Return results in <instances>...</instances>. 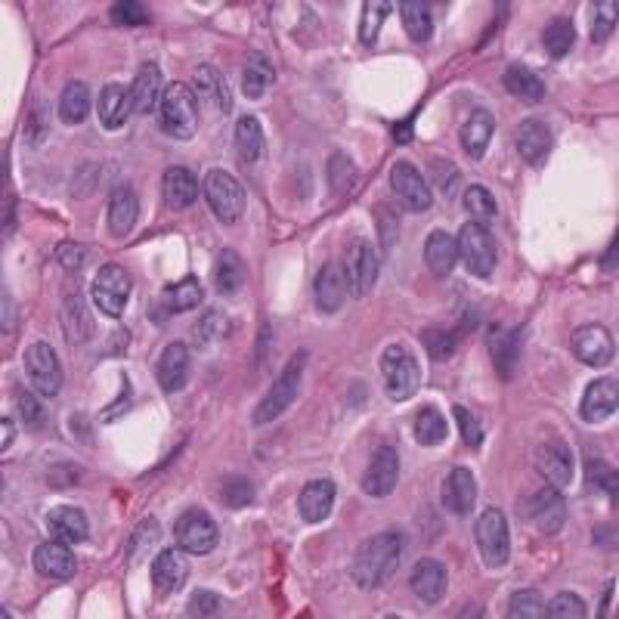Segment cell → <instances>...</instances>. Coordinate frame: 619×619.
<instances>
[{"label":"cell","instance_id":"obj_4","mask_svg":"<svg viewBox=\"0 0 619 619\" xmlns=\"http://www.w3.org/2000/svg\"><path fill=\"white\" fill-rule=\"evenodd\" d=\"M381 375H384V390L390 400H409L418 384H421V369L415 363V356L403 344H390L381 353Z\"/></svg>","mask_w":619,"mask_h":619},{"label":"cell","instance_id":"obj_44","mask_svg":"<svg viewBox=\"0 0 619 619\" xmlns=\"http://www.w3.org/2000/svg\"><path fill=\"white\" fill-rule=\"evenodd\" d=\"M446 434H449V428H446V418L440 415V409H431V406L418 409V415H415V440L421 446H440L446 440Z\"/></svg>","mask_w":619,"mask_h":619},{"label":"cell","instance_id":"obj_48","mask_svg":"<svg viewBox=\"0 0 619 619\" xmlns=\"http://www.w3.org/2000/svg\"><path fill=\"white\" fill-rule=\"evenodd\" d=\"M226 335H230V319H226L220 310L205 313L202 322L195 325V341H199L202 347H208V344H214V341H220Z\"/></svg>","mask_w":619,"mask_h":619},{"label":"cell","instance_id":"obj_20","mask_svg":"<svg viewBox=\"0 0 619 619\" xmlns=\"http://www.w3.org/2000/svg\"><path fill=\"white\" fill-rule=\"evenodd\" d=\"M31 564H35V570L47 579H72L75 570H78V561L72 555V548L69 542H62V539H53V542H44L35 548V555H31Z\"/></svg>","mask_w":619,"mask_h":619},{"label":"cell","instance_id":"obj_55","mask_svg":"<svg viewBox=\"0 0 619 619\" xmlns=\"http://www.w3.org/2000/svg\"><path fill=\"white\" fill-rule=\"evenodd\" d=\"M455 421H459L462 440H465L471 449H480V446H483V425L471 415V409H468V406H455Z\"/></svg>","mask_w":619,"mask_h":619},{"label":"cell","instance_id":"obj_59","mask_svg":"<svg viewBox=\"0 0 619 619\" xmlns=\"http://www.w3.org/2000/svg\"><path fill=\"white\" fill-rule=\"evenodd\" d=\"M220 610V598L211 595V592H195L192 601H189V613L192 616H214Z\"/></svg>","mask_w":619,"mask_h":619},{"label":"cell","instance_id":"obj_54","mask_svg":"<svg viewBox=\"0 0 619 619\" xmlns=\"http://www.w3.org/2000/svg\"><path fill=\"white\" fill-rule=\"evenodd\" d=\"M220 499L230 505V508H245V505H251L254 490H251V483H248L245 477H230V480L223 483Z\"/></svg>","mask_w":619,"mask_h":619},{"label":"cell","instance_id":"obj_10","mask_svg":"<svg viewBox=\"0 0 619 619\" xmlns=\"http://www.w3.org/2000/svg\"><path fill=\"white\" fill-rule=\"evenodd\" d=\"M25 375L35 387V394L41 397H56L62 390V366H59V356L50 344L38 341L25 350Z\"/></svg>","mask_w":619,"mask_h":619},{"label":"cell","instance_id":"obj_50","mask_svg":"<svg viewBox=\"0 0 619 619\" xmlns=\"http://www.w3.org/2000/svg\"><path fill=\"white\" fill-rule=\"evenodd\" d=\"M616 0H601V4H595V16H592V41L595 44H604L613 28H616Z\"/></svg>","mask_w":619,"mask_h":619},{"label":"cell","instance_id":"obj_26","mask_svg":"<svg viewBox=\"0 0 619 619\" xmlns=\"http://www.w3.org/2000/svg\"><path fill=\"white\" fill-rule=\"evenodd\" d=\"M514 146L520 152V158L527 161V165H542L551 152V130L548 124L536 121V118H527L524 124L517 127L514 134Z\"/></svg>","mask_w":619,"mask_h":619},{"label":"cell","instance_id":"obj_9","mask_svg":"<svg viewBox=\"0 0 619 619\" xmlns=\"http://www.w3.org/2000/svg\"><path fill=\"white\" fill-rule=\"evenodd\" d=\"M130 273L118 264H106L96 273L93 285H90V295H93V304L100 313L118 319L127 307V298H130Z\"/></svg>","mask_w":619,"mask_h":619},{"label":"cell","instance_id":"obj_12","mask_svg":"<svg viewBox=\"0 0 619 619\" xmlns=\"http://www.w3.org/2000/svg\"><path fill=\"white\" fill-rule=\"evenodd\" d=\"M378 270H381V260H378V251L369 242H353L347 248L344 276H347V285H350V291L356 298L369 295L375 279H378Z\"/></svg>","mask_w":619,"mask_h":619},{"label":"cell","instance_id":"obj_18","mask_svg":"<svg viewBox=\"0 0 619 619\" xmlns=\"http://www.w3.org/2000/svg\"><path fill=\"white\" fill-rule=\"evenodd\" d=\"M165 75H161L158 62H143L140 72L130 84V109L137 115H149L161 106V96H165Z\"/></svg>","mask_w":619,"mask_h":619},{"label":"cell","instance_id":"obj_38","mask_svg":"<svg viewBox=\"0 0 619 619\" xmlns=\"http://www.w3.org/2000/svg\"><path fill=\"white\" fill-rule=\"evenodd\" d=\"M90 112V87L84 81H72L62 87L59 96V121L62 124H81Z\"/></svg>","mask_w":619,"mask_h":619},{"label":"cell","instance_id":"obj_42","mask_svg":"<svg viewBox=\"0 0 619 619\" xmlns=\"http://www.w3.org/2000/svg\"><path fill=\"white\" fill-rule=\"evenodd\" d=\"M273 65L264 56H251L245 62V72H242V90L248 100H260L270 87H273Z\"/></svg>","mask_w":619,"mask_h":619},{"label":"cell","instance_id":"obj_19","mask_svg":"<svg viewBox=\"0 0 619 619\" xmlns=\"http://www.w3.org/2000/svg\"><path fill=\"white\" fill-rule=\"evenodd\" d=\"M616 403H619V390L613 378H598L585 387L582 403H579V418L589 421V425H601V421L616 415Z\"/></svg>","mask_w":619,"mask_h":619},{"label":"cell","instance_id":"obj_58","mask_svg":"<svg viewBox=\"0 0 619 619\" xmlns=\"http://www.w3.org/2000/svg\"><path fill=\"white\" fill-rule=\"evenodd\" d=\"M19 412H22L28 428H41L47 421V412H44V406L38 403L35 394H19Z\"/></svg>","mask_w":619,"mask_h":619},{"label":"cell","instance_id":"obj_6","mask_svg":"<svg viewBox=\"0 0 619 619\" xmlns=\"http://www.w3.org/2000/svg\"><path fill=\"white\" fill-rule=\"evenodd\" d=\"M455 245H459V254L465 260L468 273H474L480 279L493 276V270H496V239L483 223H477V220L465 223L459 230Z\"/></svg>","mask_w":619,"mask_h":619},{"label":"cell","instance_id":"obj_13","mask_svg":"<svg viewBox=\"0 0 619 619\" xmlns=\"http://www.w3.org/2000/svg\"><path fill=\"white\" fill-rule=\"evenodd\" d=\"M397 480H400V455L394 446H381L363 474V493L372 499H384L397 490Z\"/></svg>","mask_w":619,"mask_h":619},{"label":"cell","instance_id":"obj_51","mask_svg":"<svg viewBox=\"0 0 619 619\" xmlns=\"http://www.w3.org/2000/svg\"><path fill=\"white\" fill-rule=\"evenodd\" d=\"M585 613V601L573 592H561L558 598H551V604H545V616L551 619H582Z\"/></svg>","mask_w":619,"mask_h":619},{"label":"cell","instance_id":"obj_5","mask_svg":"<svg viewBox=\"0 0 619 619\" xmlns=\"http://www.w3.org/2000/svg\"><path fill=\"white\" fill-rule=\"evenodd\" d=\"M474 542L486 567H502L511 558V533L502 508H483L474 524Z\"/></svg>","mask_w":619,"mask_h":619},{"label":"cell","instance_id":"obj_8","mask_svg":"<svg viewBox=\"0 0 619 619\" xmlns=\"http://www.w3.org/2000/svg\"><path fill=\"white\" fill-rule=\"evenodd\" d=\"M174 539L186 555H211V551L217 548L220 533H217V524L208 511L186 508L174 524Z\"/></svg>","mask_w":619,"mask_h":619},{"label":"cell","instance_id":"obj_47","mask_svg":"<svg viewBox=\"0 0 619 619\" xmlns=\"http://www.w3.org/2000/svg\"><path fill=\"white\" fill-rule=\"evenodd\" d=\"M508 616L511 619H542L545 616V601L539 592L524 589V592H514L508 598Z\"/></svg>","mask_w":619,"mask_h":619},{"label":"cell","instance_id":"obj_29","mask_svg":"<svg viewBox=\"0 0 619 619\" xmlns=\"http://www.w3.org/2000/svg\"><path fill=\"white\" fill-rule=\"evenodd\" d=\"M59 322H62V332L72 344H81V341H90L93 338V316L87 310V301L84 298H65L62 307H59Z\"/></svg>","mask_w":619,"mask_h":619},{"label":"cell","instance_id":"obj_28","mask_svg":"<svg viewBox=\"0 0 619 619\" xmlns=\"http://www.w3.org/2000/svg\"><path fill=\"white\" fill-rule=\"evenodd\" d=\"M140 217V202H137V192L130 186H118L109 199V233L115 239L130 236V230L137 226Z\"/></svg>","mask_w":619,"mask_h":619},{"label":"cell","instance_id":"obj_57","mask_svg":"<svg viewBox=\"0 0 619 619\" xmlns=\"http://www.w3.org/2000/svg\"><path fill=\"white\" fill-rule=\"evenodd\" d=\"M375 220H378L381 245L390 248V245L397 242V233H400V220H397L394 208H390V205H378V208H375Z\"/></svg>","mask_w":619,"mask_h":619},{"label":"cell","instance_id":"obj_35","mask_svg":"<svg viewBox=\"0 0 619 619\" xmlns=\"http://www.w3.org/2000/svg\"><path fill=\"white\" fill-rule=\"evenodd\" d=\"M502 84L511 96H517V100H524V103H539L542 96H545V84L539 75H533L527 65H508L505 75H502Z\"/></svg>","mask_w":619,"mask_h":619},{"label":"cell","instance_id":"obj_52","mask_svg":"<svg viewBox=\"0 0 619 619\" xmlns=\"http://www.w3.org/2000/svg\"><path fill=\"white\" fill-rule=\"evenodd\" d=\"M109 19L115 25L134 28V25H146L149 22V10H146V4H137V0H121V4H115L109 10Z\"/></svg>","mask_w":619,"mask_h":619},{"label":"cell","instance_id":"obj_60","mask_svg":"<svg viewBox=\"0 0 619 619\" xmlns=\"http://www.w3.org/2000/svg\"><path fill=\"white\" fill-rule=\"evenodd\" d=\"M84 254H87L84 248H78V245H69V242H65V245H59V248H56L59 264H62V267H69V270H78V267H81Z\"/></svg>","mask_w":619,"mask_h":619},{"label":"cell","instance_id":"obj_3","mask_svg":"<svg viewBox=\"0 0 619 619\" xmlns=\"http://www.w3.org/2000/svg\"><path fill=\"white\" fill-rule=\"evenodd\" d=\"M304 360H307V353H304V350H298L295 356H291L288 366L279 372L276 384L267 390V397L257 403V409H254V415H251L254 425H270V421H276L291 403L298 400V394H301V381H304Z\"/></svg>","mask_w":619,"mask_h":619},{"label":"cell","instance_id":"obj_43","mask_svg":"<svg viewBox=\"0 0 619 619\" xmlns=\"http://www.w3.org/2000/svg\"><path fill=\"white\" fill-rule=\"evenodd\" d=\"M573 41H576V28H573V22H570L567 16L551 19V22L545 25V31H542V47H545V53H548L551 59L567 56L570 47H573Z\"/></svg>","mask_w":619,"mask_h":619},{"label":"cell","instance_id":"obj_40","mask_svg":"<svg viewBox=\"0 0 619 619\" xmlns=\"http://www.w3.org/2000/svg\"><path fill=\"white\" fill-rule=\"evenodd\" d=\"M236 152L245 165H254L264 155V130H260V121L254 115H245L236 124Z\"/></svg>","mask_w":619,"mask_h":619},{"label":"cell","instance_id":"obj_2","mask_svg":"<svg viewBox=\"0 0 619 619\" xmlns=\"http://www.w3.org/2000/svg\"><path fill=\"white\" fill-rule=\"evenodd\" d=\"M158 127H161V134L171 140L195 137V130H199V100H195L192 87H186L183 81L168 84L165 96H161V106H158Z\"/></svg>","mask_w":619,"mask_h":619},{"label":"cell","instance_id":"obj_32","mask_svg":"<svg viewBox=\"0 0 619 619\" xmlns=\"http://www.w3.org/2000/svg\"><path fill=\"white\" fill-rule=\"evenodd\" d=\"M486 347H490V356H493V366H496L499 378H511L514 366H517V356H520V332L493 329L490 338H486Z\"/></svg>","mask_w":619,"mask_h":619},{"label":"cell","instance_id":"obj_1","mask_svg":"<svg viewBox=\"0 0 619 619\" xmlns=\"http://www.w3.org/2000/svg\"><path fill=\"white\" fill-rule=\"evenodd\" d=\"M400 555H403V536L397 530L378 533L372 539H366L360 548H356L353 564H350V576L360 589H378L400 567Z\"/></svg>","mask_w":619,"mask_h":619},{"label":"cell","instance_id":"obj_62","mask_svg":"<svg viewBox=\"0 0 619 619\" xmlns=\"http://www.w3.org/2000/svg\"><path fill=\"white\" fill-rule=\"evenodd\" d=\"M4 329L10 332V295H4Z\"/></svg>","mask_w":619,"mask_h":619},{"label":"cell","instance_id":"obj_46","mask_svg":"<svg viewBox=\"0 0 619 619\" xmlns=\"http://www.w3.org/2000/svg\"><path fill=\"white\" fill-rule=\"evenodd\" d=\"M387 16H390L387 0H369V4H363V13H360V41L363 44H375Z\"/></svg>","mask_w":619,"mask_h":619},{"label":"cell","instance_id":"obj_31","mask_svg":"<svg viewBox=\"0 0 619 619\" xmlns=\"http://www.w3.org/2000/svg\"><path fill=\"white\" fill-rule=\"evenodd\" d=\"M195 90H199L202 100L217 109L220 115L233 109V93H230V84L226 78L214 69V65H202L199 72H195Z\"/></svg>","mask_w":619,"mask_h":619},{"label":"cell","instance_id":"obj_39","mask_svg":"<svg viewBox=\"0 0 619 619\" xmlns=\"http://www.w3.org/2000/svg\"><path fill=\"white\" fill-rule=\"evenodd\" d=\"M403 13V25L409 31V38L415 44H425L434 35V7L425 4V0H409V4L400 7Z\"/></svg>","mask_w":619,"mask_h":619},{"label":"cell","instance_id":"obj_41","mask_svg":"<svg viewBox=\"0 0 619 619\" xmlns=\"http://www.w3.org/2000/svg\"><path fill=\"white\" fill-rule=\"evenodd\" d=\"M202 298H205V291H202L199 279L186 276L183 282L165 288V295H161V304L168 307V313H183V310H195V307H199Z\"/></svg>","mask_w":619,"mask_h":619},{"label":"cell","instance_id":"obj_56","mask_svg":"<svg viewBox=\"0 0 619 619\" xmlns=\"http://www.w3.org/2000/svg\"><path fill=\"white\" fill-rule=\"evenodd\" d=\"M585 471H589V483L595 486V490L607 493L610 502L616 505V471L607 462H589V468Z\"/></svg>","mask_w":619,"mask_h":619},{"label":"cell","instance_id":"obj_24","mask_svg":"<svg viewBox=\"0 0 619 619\" xmlns=\"http://www.w3.org/2000/svg\"><path fill=\"white\" fill-rule=\"evenodd\" d=\"M347 291H350V285H347V276H344V267H341V264H325V267L316 273L313 298H316V307H319L322 313L341 310Z\"/></svg>","mask_w":619,"mask_h":619},{"label":"cell","instance_id":"obj_14","mask_svg":"<svg viewBox=\"0 0 619 619\" xmlns=\"http://www.w3.org/2000/svg\"><path fill=\"white\" fill-rule=\"evenodd\" d=\"M536 468H539V474L548 480V486H555V490H564V486L573 483V471H576L570 446H567L564 440L539 443V449H536Z\"/></svg>","mask_w":619,"mask_h":619},{"label":"cell","instance_id":"obj_11","mask_svg":"<svg viewBox=\"0 0 619 619\" xmlns=\"http://www.w3.org/2000/svg\"><path fill=\"white\" fill-rule=\"evenodd\" d=\"M390 189H394L397 202L412 214H425L434 205V192L428 180L409 161H397L394 165V171H390Z\"/></svg>","mask_w":619,"mask_h":619},{"label":"cell","instance_id":"obj_45","mask_svg":"<svg viewBox=\"0 0 619 619\" xmlns=\"http://www.w3.org/2000/svg\"><path fill=\"white\" fill-rule=\"evenodd\" d=\"M462 205H465V211H468L477 223H483V226L499 214L493 192L486 189V186H468L465 195H462Z\"/></svg>","mask_w":619,"mask_h":619},{"label":"cell","instance_id":"obj_15","mask_svg":"<svg viewBox=\"0 0 619 619\" xmlns=\"http://www.w3.org/2000/svg\"><path fill=\"white\" fill-rule=\"evenodd\" d=\"M189 579V561L177 548H161L152 561V589L158 598H171Z\"/></svg>","mask_w":619,"mask_h":619},{"label":"cell","instance_id":"obj_37","mask_svg":"<svg viewBox=\"0 0 619 619\" xmlns=\"http://www.w3.org/2000/svg\"><path fill=\"white\" fill-rule=\"evenodd\" d=\"M195 195H199V180H195L192 171L186 168H168L165 174V199L174 211H183L195 202Z\"/></svg>","mask_w":619,"mask_h":619},{"label":"cell","instance_id":"obj_34","mask_svg":"<svg viewBox=\"0 0 619 619\" xmlns=\"http://www.w3.org/2000/svg\"><path fill=\"white\" fill-rule=\"evenodd\" d=\"M425 260L434 276H449L455 270V260H459V245H455V236H449L446 230H434L425 242Z\"/></svg>","mask_w":619,"mask_h":619},{"label":"cell","instance_id":"obj_21","mask_svg":"<svg viewBox=\"0 0 619 619\" xmlns=\"http://www.w3.org/2000/svg\"><path fill=\"white\" fill-rule=\"evenodd\" d=\"M440 502L449 514H471L474 502H477V480L468 468H452L443 480V490H440Z\"/></svg>","mask_w":619,"mask_h":619},{"label":"cell","instance_id":"obj_49","mask_svg":"<svg viewBox=\"0 0 619 619\" xmlns=\"http://www.w3.org/2000/svg\"><path fill=\"white\" fill-rule=\"evenodd\" d=\"M421 341H425L428 353L434 356L437 363H449V360H452V353H455V347H459V338H455L452 332H443V329H428V332H421Z\"/></svg>","mask_w":619,"mask_h":619},{"label":"cell","instance_id":"obj_7","mask_svg":"<svg viewBox=\"0 0 619 619\" xmlns=\"http://www.w3.org/2000/svg\"><path fill=\"white\" fill-rule=\"evenodd\" d=\"M202 189H205V199H208L211 214L220 223H236L245 214V189H242V183L233 174L211 171L205 177Z\"/></svg>","mask_w":619,"mask_h":619},{"label":"cell","instance_id":"obj_25","mask_svg":"<svg viewBox=\"0 0 619 619\" xmlns=\"http://www.w3.org/2000/svg\"><path fill=\"white\" fill-rule=\"evenodd\" d=\"M335 496H338V490H335L332 480H325V477L310 480L304 490H301V496H298L301 517L307 520V524H322V520L332 514Z\"/></svg>","mask_w":619,"mask_h":619},{"label":"cell","instance_id":"obj_17","mask_svg":"<svg viewBox=\"0 0 619 619\" xmlns=\"http://www.w3.org/2000/svg\"><path fill=\"white\" fill-rule=\"evenodd\" d=\"M573 353L585 366H607L613 360V335L604 325H582L573 332Z\"/></svg>","mask_w":619,"mask_h":619},{"label":"cell","instance_id":"obj_33","mask_svg":"<svg viewBox=\"0 0 619 619\" xmlns=\"http://www.w3.org/2000/svg\"><path fill=\"white\" fill-rule=\"evenodd\" d=\"M493 130H496V118L486 112V109H477L465 127H462V149L477 161L486 155V149H490V140H493Z\"/></svg>","mask_w":619,"mask_h":619},{"label":"cell","instance_id":"obj_30","mask_svg":"<svg viewBox=\"0 0 619 619\" xmlns=\"http://www.w3.org/2000/svg\"><path fill=\"white\" fill-rule=\"evenodd\" d=\"M245 285V264L236 248H223L217 254V264H214V288L217 295L223 298H233L239 295V288Z\"/></svg>","mask_w":619,"mask_h":619},{"label":"cell","instance_id":"obj_22","mask_svg":"<svg viewBox=\"0 0 619 619\" xmlns=\"http://www.w3.org/2000/svg\"><path fill=\"white\" fill-rule=\"evenodd\" d=\"M189 369H192V363H189L186 344L174 341V344H168L165 350H161V360L155 366V378H158L165 394H177V390H183L186 381H189Z\"/></svg>","mask_w":619,"mask_h":619},{"label":"cell","instance_id":"obj_61","mask_svg":"<svg viewBox=\"0 0 619 619\" xmlns=\"http://www.w3.org/2000/svg\"><path fill=\"white\" fill-rule=\"evenodd\" d=\"M0 428H4V440H0V449H10V443L16 440V428H13V421L10 418H0Z\"/></svg>","mask_w":619,"mask_h":619},{"label":"cell","instance_id":"obj_16","mask_svg":"<svg viewBox=\"0 0 619 619\" xmlns=\"http://www.w3.org/2000/svg\"><path fill=\"white\" fill-rule=\"evenodd\" d=\"M524 517L533 520V524H536L542 533L555 536V533L564 527L567 502H564V496L555 490V486H542V490L530 499V505L524 508Z\"/></svg>","mask_w":619,"mask_h":619},{"label":"cell","instance_id":"obj_27","mask_svg":"<svg viewBox=\"0 0 619 619\" xmlns=\"http://www.w3.org/2000/svg\"><path fill=\"white\" fill-rule=\"evenodd\" d=\"M47 530L62 539V542H69V545H78V542H87L90 536V524H87V514L75 505H59L47 514Z\"/></svg>","mask_w":619,"mask_h":619},{"label":"cell","instance_id":"obj_23","mask_svg":"<svg viewBox=\"0 0 619 619\" xmlns=\"http://www.w3.org/2000/svg\"><path fill=\"white\" fill-rule=\"evenodd\" d=\"M446 585H449V573L440 561L434 558H425V561H418L412 576H409V589L425 601V604H437L443 601L446 595Z\"/></svg>","mask_w":619,"mask_h":619},{"label":"cell","instance_id":"obj_53","mask_svg":"<svg viewBox=\"0 0 619 619\" xmlns=\"http://www.w3.org/2000/svg\"><path fill=\"white\" fill-rule=\"evenodd\" d=\"M329 180H332V192H347L356 180V168H353V161L347 155H332L329 161Z\"/></svg>","mask_w":619,"mask_h":619},{"label":"cell","instance_id":"obj_36","mask_svg":"<svg viewBox=\"0 0 619 619\" xmlns=\"http://www.w3.org/2000/svg\"><path fill=\"white\" fill-rule=\"evenodd\" d=\"M134 112L130 109V90L121 87V84H106L103 93H100V121L106 130H118L127 115Z\"/></svg>","mask_w":619,"mask_h":619}]
</instances>
